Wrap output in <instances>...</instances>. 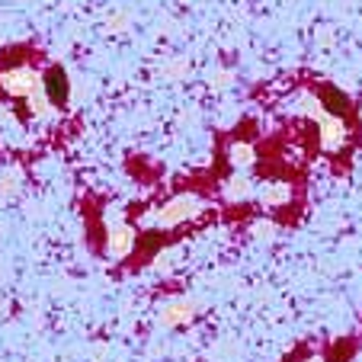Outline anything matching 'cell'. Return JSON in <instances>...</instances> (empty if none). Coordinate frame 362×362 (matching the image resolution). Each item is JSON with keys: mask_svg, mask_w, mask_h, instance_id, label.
Wrapping results in <instances>:
<instances>
[{"mask_svg": "<svg viewBox=\"0 0 362 362\" xmlns=\"http://www.w3.org/2000/svg\"><path fill=\"white\" fill-rule=\"evenodd\" d=\"M23 186V177H20V167H10L7 173H0V196H13L16 189Z\"/></svg>", "mask_w": 362, "mask_h": 362, "instance_id": "obj_8", "label": "cell"}, {"mask_svg": "<svg viewBox=\"0 0 362 362\" xmlns=\"http://www.w3.org/2000/svg\"><path fill=\"white\" fill-rule=\"evenodd\" d=\"M257 202L263 205V209H286V205L295 202V183H288V180H279V177H269L263 180V183H257Z\"/></svg>", "mask_w": 362, "mask_h": 362, "instance_id": "obj_4", "label": "cell"}, {"mask_svg": "<svg viewBox=\"0 0 362 362\" xmlns=\"http://www.w3.org/2000/svg\"><path fill=\"white\" fill-rule=\"evenodd\" d=\"M209 209H212V205H209V199H202L199 192H192V189H183V192L167 196L164 202L144 209V212L138 215L135 228H138V231H148V234L180 231V228H186V225L202 221L205 215H209Z\"/></svg>", "mask_w": 362, "mask_h": 362, "instance_id": "obj_1", "label": "cell"}, {"mask_svg": "<svg viewBox=\"0 0 362 362\" xmlns=\"http://www.w3.org/2000/svg\"><path fill=\"white\" fill-rule=\"evenodd\" d=\"M215 90H228L231 87V74H228V71H218V74H215V83H212Z\"/></svg>", "mask_w": 362, "mask_h": 362, "instance_id": "obj_12", "label": "cell"}, {"mask_svg": "<svg viewBox=\"0 0 362 362\" xmlns=\"http://www.w3.org/2000/svg\"><path fill=\"white\" fill-rule=\"evenodd\" d=\"M250 234L257 240H273V234H276V225L273 221H257V225L250 228Z\"/></svg>", "mask_w": 362, "mask_h": 362, "instance_id": "obj_9", "label": "cell"}, {"mask_svg": "<svg viewBox=\"0 0 362 362\" xmlns=\"http://www.w3.org/2000/svg\"><path fill=\"white\" fill-rule=\"evenodd\" d=\"M186 71H189V62H183V58H177V62H173V64H167V71H164V74H167V77H183Z\"/></svg>", "mask_w": 362, "mask_h": 362, "instance_id": "obj_11", "label": "cell"}, {"mask_svg": "<svg viewBox=\"0 0 362 362\" xmlns=\"http://www.w3.org/2000/svg\"><path fill=\"white\" fill-rule=\"evenodd\" d=\"M218 192H221V199H225L228 205H244V202H250V199L257 196V183H253L247 173L234 170L231 177L218 183Z\"/></svg>", "mask_w": 362, "mask_h": 362, "instance_id": "obj_6", "label": "cell"}, {"mask_svg": "<svg viewBox=\"0 0 362 362\" xmlns=\"http://www.w3.org/2000/svg\"><path fill=\"white\" fill-rule=\"evenodd\" d=\"M317 122V144H321L324 154H340V151H346L349 144V125L343 116H337V112H327L324 110L321 116L315 119Z\"/></svg>", "mask_w": 362, "mask_h": 362, "instance_id": "obj_3", "label": "cell"}, {"mask_svg": "<svg viewBox=\"0 0 362 362\" xmlns=\"http://www.w3.org/2000/svg\"><path fill=\"white\" fill-rule=\"evenodd\" d=\"M192 317H196V301L186 298V295L164 301V305H160V311H158V324H160V327H167V330L186 327Z\"/></svg>", "mask_w": 362, "mask_h": 362, "instance_id": "obj_5", "label": "cell"}, {"mask_svg": "<svg viewBox=\"0 0 362 362\" xmlns=\"http://www.w3.org/2000/svg\"><path fill=\"white\" fill-rule=\"evenodd\" d=\"M301 362H324V356H305Z\"/></svg>", "mask_w": 362, "mask_h": 362, "instance_id": "obj_13", "label": "cell"}, {"mask_svg": "<svg viewBox=\"0 0 362 362\" xmlns=\"http://www.w3.org/2000/svg\"><path fill=\"white\" fill-rule=\"evenodd\" d=\"M138 238H141V231H138L132 221L110 218L103 225V257H110V260H129L138 247Z\"/></svg>", "mask_w": 362, "mask_h": 362, "instance_id": "obj_2", "label": "cell"}, {"mask_svg": "<svg viewBox=\"0 0 362 362\" xmlns=\"http://www.w3.org/2000/svg\"><path fill=\"white\" fill-rule=\"evenodd\" d=\"M225 154H228V164H231L238 173L250 170V167L257 164V158H260V154H257V144H253L250 138H244V135H231V138H228Z\"/></svg>", "mask_w": 362, "mask_h": 362, "instance_id": "obj_7", "label": "cell"}, {"mask_svg": "<svg viewBox=\"0 0 362 362\" xmlns=\"http://www.w3.org/2000/svg\"><path fill=\"white\" fill-rule=\"evenodd\" d=\"M125 29H129V16L125 13H112L110 20H106V33H125Z\"/></svg>", "mask_w": 362, "mask_h": 362, "instance_id": "obj_10", "label": "cell"}]
</instances>
